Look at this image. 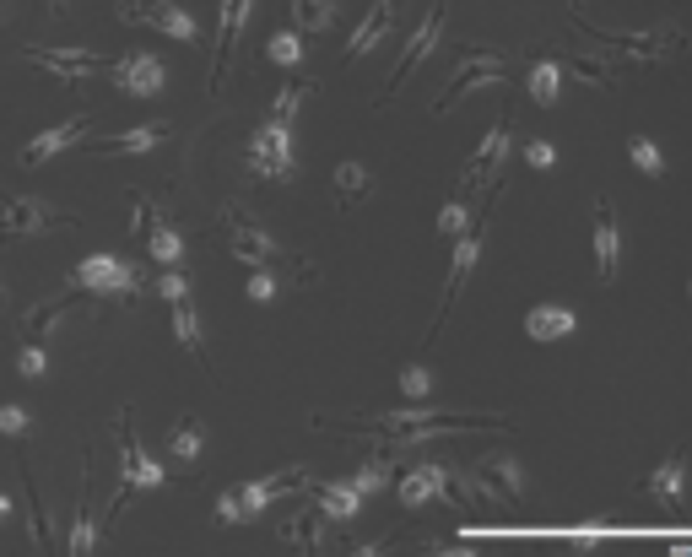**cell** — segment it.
I'll return each mask as SVG.
<instances>
[{
  "mask_svg": "<svg viewBox=\"0 0 692 557\" xmlns=\"http://www.w3.org/2000/svg\"><path fill=\"white\" fill-rule=\"evenodd\" d=\"M33 65H44L49 76H60V82H82V76L103 71V55H92V49H28Z\"/></svg>",
  "mask_w": 692,
  "mask_h": 557,
  "instance_id": "6",
  "label": "cell"
},
{
  "mask_svg": "<svg viewBox=\"0 0 692 557\" xmlns=\"http://www.w3.org/2000/svg\"><path fill=\"white\" fill-rule=\"evenodd\" d=\"M428 390H433L428 368H422V363H406V368H401V395H406V401H428Z\"/></svg>",
  "mask_w": 692,
  "mask_h": 557,
  "instance_id": "35",
  "label": "cell"
},
{
  "mask_svg": "<svg viewBox=\"0 0 692 557\" xmlns=\"http://www.w3.org/2000/svg\"><path fill=\"white\" fill-rule=\"evenodd\" d=\"M33 428V417L22 406H0V433H11V439H22V433Z\"/></svg>",
  "mask_w": 692,
  "mask_h": 557,
  "instance_id": "38",
  "label": "cell"
},
{
  "mask_svg": "<svg viewBox=\"0 0 692 557\" xmlns=\"http://www.w3.org/2000/svg\"><path fill=\"white\" fill-rule=\"evenodd\" d=\"M146 255L173 271V265L184 260V238H179V228H168V222H152V228H146Z\"/></svg>",
  "mask_w": 692,
  "mask_h": 557,
  "instance_id": "22",
  "label": "cell"
},
{
  "mask_svg": "<svg viewBox=\"0 0 692 557\" xmlns=\"http://www.w3.org/2000/svg\"><path fill=\"white\" fill-rule=\"evenodd\" d=\"M249 11H255V0H222V38H217V76H211V87L228 82V55H233V38L244 33Z\"/></svg>",
  "mask_w": 692,
  "mask_h": 557,
  "instance_id": "14",
  "label": "cell"
},
{
  "mask_svg": "<svg viewBox=\"0 0 692 557\" xmlns=\"http://www.w3.org/2000/svg\"><path fill=\"white\" fill-rule=\"evenodd\" d=\"M503 71H509V60H503V55H471V65H465V71H455V82H449V92L433 103V109H438V114L455 109V98H465V92H471L476 82H487V76L498 82Z\"/></svg>",
  "mask_w": 692,
  "mask_h": 557,
  "instance_id": "13",
  "label": "cell"
},
{
  "mask_svg": "<svg viewBox=\"0 0 692 557\" xmlns=\"http://www.w3.org/2000/svg\"><path fill=\"white\" fill-rule=\"evenodd\" d=\"M173 330H179V347H184V352H195V357L206 352V341H201V320H195L190 298H184V303H173Z\"/></svg>",
  "mask_w": 692,
  "mask_h": 557,
  "instance_id": "27",
  "label": "cell"
},
{
  "mask_svg": "<svg viewBox=\"0 0 692 557\" xmlns=\"http://www.w3.org/2000/svg\"><path fill=\"white\" fill-rule=\"evenodd\" d=\"M114 82L130 92V98H157V92L168 87V71H163V60H152V55H125V60H114Z\"/></svg>",
  "mask_w": 692,
  "mask_h": 557,
  "instance_id": "5",
  "label": "cell"
},
{
  "mask_svg": "<svg viewBox=\"0 0 692 557\" xmlns=\"http://www.w3.org/2000/svg\"><path fill=\"white\" fill-rule=\"evenodd\" d=\"M579 330V314L568 303H541V309L525 314V336L530 341H568Z\"/></svg>",
  "mask_w": 692,
  "mask_h": 557,
  "instance_id": "12",
  "label": "cell"
},
{
  "mask_svg": "<svg viewBox=\"0 0 692 557\" xmlns=\"http://www.w3.org/2000/svg\"><path fill=\"white\" fill-rule=\"evenodd\" d=\"M438 557H476L471 547H449V552H438Z\"/></svg>",
  "mask_w": 692,
  "mask_h": 557,
  "instance_id": "43",
  "label": "cell"
},
{
  "mask_svg": "<svg viewBox=\"0 0 692 557\" xmlns=\"http://www.w3.org/2000/svg\"><path fill=\"white\" fill-rule=\"evenodd\" d=\"M352 557H379V547H357Z\"/></svg>",
  "mask_w": 692,
  "mask_h": 557,
  "instance_id": "44",
  "label": "cell"
},
{
  "mask_svg": "<svg viewBox=\"0 0 692 557\" xmlns=\"http://www.w3.org/2000/svg\"><path fill=\"white\" fill-rule=\"evenodd\" d=\"M217 520H222V525H238V520H244V509H238V493H222V498H217Z\"/></svg>",
  "mask_w": 692,
  "mask_h": 557,
  "instance_id": "42",
  "label": "cell"
},
{
  "mask_svg": "<svg viewBox=\"0 0 692 557\" xmlns=\"http://www.w3.org/2000/svg\"><path fill=\"white\" fill-rule=\"evenodd\" d=\"M298 482H303L298 471H276V476H260V482H249V487H233V493H238V509H244V520L265 514V503H271L276 493H287V487H298Z\"/></svg>",
  "mask_w": 692,
  "mask_h": 557,
  "instance_id": "15",
  "label": "cell"
},
{
  "mask_svg": "<svg viewBox=\"0 0 692 557\" xmlns=\"http://www.w3.org/2000/svg\"><path fill=\"white\" fill-rule=\"evenodd\" d=\"M492 471H498L492 482H503V493L519 498V487H525V482H519V466H514V460H503V466H492Z\"/></svg>",
  "mask_w": 692,
  "mask_h": 557,
  "instance_id": "41",
  "label": "cell"
},
{
  "mask_svg": "<svg viewBox=\"0 0 692 557\" xmlns=\"http://www.w3.org/2000/svg\"><path fill=\"white\" fill-rule=\"evenodd\" d=\"M509 141H514V119L503 114V125H498V130H492V136L482 141V152L471 157V168H465V184H482V179H487V168H492V163H503V152H509Z\"/></svg>",
  "mask_w": 692,
  "mask_h": 557,
  "instance_id": "20",
  "label": "cell"
},
{
  "mask_svg": "<svg viewBox=\"0 0 692 557\" xmlns=\"http://www.w3.org/2000/svg\"><path fill=\"white\" fill-rule=\"evenodd\" d=\"M444 0H433V11H428V22H422V28H417V38H411V44H406V55L401 60H395V76H390V87H384V103H390L395 98V92H401V82H406V76L411 71H417V65L422 60H428L433 55V44H438V33H444Z\"/></svg>",
  "mask_w": 692,
  "mask_h": 557,
  "instance_id": "4",
  "label": "cell"
},
{
  "mask_svg": "<svg viewBox=\"0 0 692 557\" xmlns=\"http://www.w3.org/2000/svg\"><path fill=\"white\" fill-rule=\"evenodd\" d=\"M336 184H341L346 201H357V195L374 190V179H368V168H363V163H341V168H336Z\"/></svg>",
  "mask_w": 692,
  "mask_h": 557,
  "instance_id": "31",
  "label": "cell"
},
{
  "mask_svg": "<svg viewBox=\"0 0 692 557\" xmlns=\"http://www.w3.org/2000/svg\"><path fill=\"white\" fill-rule=\"evenodd\" d=\"M136 265H125L119 255H87L76 265V287H87V293H103V298H130L136 293Z\"/></svg>",
  "mask_w": 692,
  "mask_h": 557,
  "instance_id": "3",
  "label": "cell"
},
{
  "mask_svg": "<svg viewBox=\"0 0 692 557\" xmlns=\"http://www.w3.org/2000/svg\"><path fill=\"white\" fill-rule=\"evenodd\" d=\"M6 514H11V498H6V493H0V520H6Z\"/></svg>",
  "mask_w": 692,
  "mask_h": 557,
  "instance_id": "45",
  "label": "cell"
},
{
  "mask_svg": "<svg viewBox=\"0 0 692 557\" xmlns=\"http://www.w3.org/2000/svg\"><path fill=\"white\" fill-rule=\"evenodd\" d=\"M87 136V114H76V119H65V125H49V130H38V136L22 147V168H38V163H49L55 152H65L71 141H82Z\"/></svg>",
  "mask_w": 692,
  "mask_h": 557,
  "instance_id": "11",
  "label": "cell"
},
{
  "mask_svg": "<svg viewBox=\"0 0 692 557\" xmlns=\"http://www.w3.org/2000/svg\"><path fill=\"white\" fill-rule=\"evenodd\" d=\"M465 228H471V211H465L460 201H449L444 211H438V233H444V238H460Z\"/></svg>",
  "mask_w": 692,
  "mask_h": 557,
  "instance_id": "36",
  "label": "cell"
},
{
  "mask_svg": "<svg viewBox=\"0 0 692 557\" xmlns=\"http://www.w3.org/2000/svg\"><path fill=\"white\" fill-rule=\"evenodd\" d=\"M438 493H449V471L444 466H411L401 476V503L406 509H417V503H428Z\"/></svg>",
  "mask_w": 692,
  "mask_h": 557,
  "instance_id": "16",
  "label": "cell"
},
{
  "mask_svg": "<svg viewBox=\"0 0 692 557\" xmlns=\"http://www.w3.org/2000/svg\"><path fill=\"white\" fill-rule=\"evenodd\" d=\"M265 60H271V65H298V60H303V38H298V33H271V44H265Z\"/></svg>",
  "mask_w": 692,
  "mask_h": 557,
  "instance_id": "30",
  "label": "cell"
},
{
  "mask_svg": "<svg viewBox=\"0 0 692 557\" xmlns=\"http://www.w3.org/2000/svg\"><path fill=\"white\" fill-rule=\"evenodd\" d=\"M622 265V233H617V211H611V201L601 195L595 201V271H601V282H611Z\"/></svg>",
  "mask_w": 692,
  "mask_h": 557,
  "instance_id": "8",
  "label": "cell"
},
{
  "mask_svg": "<svg viewBox=\"0 0 692 557\" xmlns=\"http://www.w3.org/2000/svg\"><path fill=\"white\" fill-rule=\"evenodd\" d=\"M201 444H206V433H201V422H195V417H184L179 428H173V455H179V460H195V455H201Z\"/></svg>",
  "mask_w": 692,
  "mask_h": 557,
  "instance_id": "29",
  "label": "cell"
},
{
  "mask_svg": "<svg viewBox=\"0 0 692 557\" xmlns=\"http://www.w3.org/2000/svg\"><path fill=\"white\" fill-rule=\"evenodd\" d=\"M682 482H687V455H671V460H665V466L644 482V493L655 498V503H665V509H676V503H682Z\"/></svg>",
  "mask_w": 692,
  "mask_h": 557,
  "instance_id": "19",
  "label": "cell"
},
{
  "mask_svg": "<svg viewBox=\"0 0 692 557\" xmlns=\"http://www.w3.org/2000/svg\"><path fill=\"white\" fill-rule=\"evenodd\" d=\"M17 374H22V379H44V374H49V352L38 347V341H22V352H17Z\"/></svg>",
  "mask_w": 692,
  "mask_h": 557,
  "instance_id": "34",
  "label": "cell"
},
{
  "mask_svg": "<svg viewBox=\"0 0 692 557\" xmlns=\"http://www.w3.org/2000/svg\"><path fill=\"white\" fill-rule=\"evenodd\" d=\"M233 255L249 265V271H271L276 260H282V244H276L271 233H260L255 222L233 217Z\"/></svg>",
  "mask_w": 692,
  "mask_h": 557,
  "instance_id": "7",
  "label": "cell"
},
{
  "mask_svg": "<svg viewBox=\"0 0 692 557\" xmlns=\"http://www.w3.org/2000/svg\"><path fill=\"white\" fill-rule=\"evenodd\" d=\"M157 298H168V303H184V298H190V282H184V271H163V282H157Z\"/></svg>",
  "mask_w": 692,
  "mask_h": 557,
  "instance_id": "39",
  "label": "cell"
},
{
  "mask_svg": "<svg viewBox=\"0 0 692 557\" xmlns=\"http://www.w3.org/2000/svg\"><path fill=\"white\" fill-rule=\"evenodd\" d=\"M476 255H482V233H460L455 238V260H449V276H444V298H438V320L433 330L444 325V314H449V303L460 298V287H465V276L476 271Z\"/></svg>",
  "mask_w": 692,
  "mask_h": 557,
  "instance_id": "9",
  "label": "cell"
},
{
  "mask_svg": "<svg viewBox=\"0 0 692 557\" xmlns=\"http://www.w3.org/2000/svg\"><path fill=\"white\" fill-rule=\"evenodd\" d=\"M92 541H98V525H92V509L82 493V509H76V525H71V557H92Z\"/></svg>",
  "mask_w": 692,
  "mask_h": 557,
  "instance_id": "28",
  "label": "cell"
},
{
  "mask_svg": "<svg viewBox=\"0 0 692 557\" xmlns=\"http://www.w3.org/2000/svg\"><path fill=\"white\" fill-rule=\"evenodd\" d=\"M125 17H130V22H152V28L168 33L173 44H195V38H201V33H195V17H190V11L168 6V0H152V6H130Z\"/></svg>",
  "mask_w": 692,
  "mask_h": 557,
  "instance_id": "10",
  "label": "cell"
},
{
  "mask_svg": "<svg viewBox=\"0 0 692 557\" xmlns=\"http://www.w3.org/2000/svg\"><path fill=\"white\" fill-rule=\"evenodd\" d=\"M157 141H168V125H141V130H125V136L92 141V152L98 157H136V152H152Z\"/></svg>",
  "mask_w": 692,
  "mask_h": 557,
  "instance_id": "17",
  "label": "cell"
},
{
  "mask_svg": "<svg viewBox=\"0 0 692 557\" xmlns=\"http://www.w3.org/2000/svg\"><path fill=\"white\" fill-rule=\"evenodd\" d=\"M119 449H125V487H119L109 520H114L119 509H125L130 493H141V487H163V476H168L163 466H157V460H146V449L136 444V433H130V411H119Z\"/></svg>",
  "mask_w": 692,
  "mask_h": 557,
  "instance_id": "2",
  "label": "cell"
},
{
  "mask_svg": "<svg viewBox=\"0 0 692 557\" xmlns=\"http://www.w3.org/2000/svg\"><path fill=\"white\" fill-rule=\"evenodd\" d=\"M49 6H55V0H49Z\"/></svg>",
  "mask_w": 692,
  "mask_h": 557,
  "instance_id": "46",
  "label": "cell"
},
{
  "mask_svg": "<svg viewBox=\"0 0 692 557\" xmlns=\"http://www.w3.org/2000/svg\"><path fill=\"white\" fill-rule=\"evenodd\" d=\"M0 233H38V228H55V217H49L38 201H11V195H0Z\"/></svg>",
  "mask_w": 692,
  "mask_h": 557,
  "instance_id": "18",
  "label": "cell"
},
{
  "mask_svg": "<svg viewBox=\"0 0 692 557\" xmlns=\"http://www.w3.org/2000/svg\"><path fill=\"white\" fill-rule=\"evenodd\" d=\"M249 168H255L260 179H292L298 174V157H292V125H265L255 130V141H249Z\"/></svg>",
  "mask_w": 692,
  "mask_h": 557,
  "instance_id": "1",
  "label": "cell"
},
{
  "mask_svg": "<svg viewBox=\"0 0 692 557\" xmlns=\"http://www.w3.org/2000/svg\"><path fill=\"white\" fill-rule=\"evenodd\" d=\"M303 98H309V82H298V87H287L282 92V98H276L271 103V114H265V119H271V125H292V114H298V103Z\"/></svg>",
  "mask_w": 692,
  "mask_h": 557,
  "instance_id": "33",
  "label": "cell"
},
{
  "mask_svg": "<svg viewBox=\"0 0 692 557\" xmlns=\"http://www.w3.org/2000/svg\"><path fill=\"white\" fill-rule=\"evenodd\" d=\"M357 503H363V498H357L346 482H336V487H319V514H330V520H352V514H357Z\"/></svg>",
  "mask_w": 692,
  "mask_h": 557,
  "instance_id": "25",
  "label": "cell"
},
{
  "mask_svg": "<svg viewBox=\"0 0 692 557\" xmlns=\"http://www.w3.org/2000/svg\"><path fill=\"white\" fill-rule=\"evenodd\" d=\"M292 17H298V33H319L336 22V0H292Z\"/></svg>",
  "mask_w": 692,
  "mask_h": 557,
  "instance_id": "24",
  "label": "cell"
},
{
  "mask_svg": "<svg viewBox=\"0 0 692 557\" xmlns=\"http://www.w3.org/2000/svg\"><path fill=\"white\" fill-rule=\"evenodd\" d=\"M525 87H530V98H536V103H552L557 87H563V65H557V60H541L536 71L525 76Z\"/></svg>",
  "mask_w": 692,
  "mask_h": 557,
  "instance_id": "26",
  "label": "cell"
},
{
  "mask_svg": "<svg viewBox=\"0 0 692 557\" xmlns=\"http://www.w3.org/2000/svg\"><path fill=\"white\" fill-rule=\"evenodd\" d=\"M384 482H390V466H363V471H357V476H352V482H346V487H352L357 498H368V493H379Z\"/></svg>",
  "mask_w": 692,
  "mask_h": 557,
  "instance_id": "37",
  "label": "cell"
},
{
  "mask_svg": "<svg viewBox=\"0 0 692 557\" xmlns=\"http://www.w3.org/2000/svg\"><path fill=\"white\" fill-rule=\"evenodd\" d=\"M395 22V0H379L374 6V17H363V28H357L352 38H346V60H357V55H368V49L384 38V28Z\"/></svg>",
  "mask_w": 692,
  "mask_h": 557,
  "instance_id": "21",
  "label": "cell"
},
{
  "mask_svg": "<svg viewBox=\"0 0 692 557\" xmlns=\"http://www.w3.org/2000/svg\"><path fill=\"white\" fill-rule=\"evenodd\" d=\"M244 298L249 303H276V298H282V276H276V271H249Z\"/></svg>",
  "mask_w": 692,
  "mask_h": 557,
  "instance_id": "32",
  "label": "cell"
},
{
  "mask_svg": "<svg viewBox=\"0 0 692 557\" xmlns=\"http://www.w3.org/2000/svg\"><path fill=\"white\" fill-rule=\"evenodd\" d=\"M628 163H633L644 179H665V152H660L649 136H633V141H628Z\"/></svg>",
  "mask_w": 692,
  "mask_h": 557,
  "instance_id": "23",
  "label": "cell"
},
{
  "mask_svg": "<svg viewBox=\"0 0 692 557\" xmlns=\"http://www.w3.org/2000/svg\"><path fill=\"white\" fill-rule=\"evenodd\" d=\"M525 163H530V168H552V163H557V147H552V141H530V147H525Z\"/></svg>",
  "mask_w": 692,
  "mask_h": 557,
  "instance_id": "40",
  "label": "cell"
}]
</instances>
